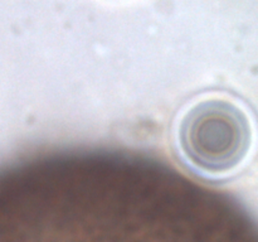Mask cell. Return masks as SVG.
<instances>
[{"label": "cell", "mask_w": 258, "mask_h": 242, "mask_svg": "<svg viewBox=\"0 0 258 242\" xmlns=\"http://www.w3.org/2000/svg\"><path fill=\"white\" fill-rule=\"evenodd\" d=\"M176 150L193 171L226 178L246 161L253 126L246 108L231 97L204 96L183 110L175 126Z\"/></svg>", "instance_id": "obj_1"}]
</instances>
